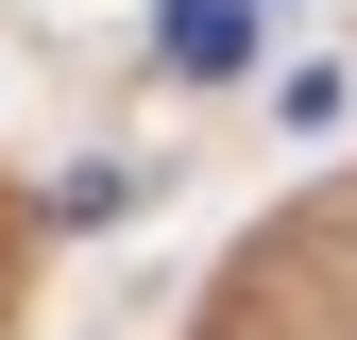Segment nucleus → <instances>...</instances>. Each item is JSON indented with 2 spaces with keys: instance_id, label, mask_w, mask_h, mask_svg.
Returning a JSON list of instances; mask_svg holds the SVG:
<instances>
[{
  "instance_id": "1",
  "label": "nucleus",
  "mask_w": 357,
  "mask_h": 340,
  "mask_svg": "<svg viewBox=\"0 0 357 340\" xmlns=\"http://www.w3.org/2000/svg\"><path fill=\"white\" fill-rule=\"evenodd\" d=\"M153 52L188 68V85H238V68H255V0H170V17H153Z\"/></svg>"
},
{
  "instance_id": "2",
  "label": "nucleus",
  "mask_w": 357,
  "mask_h": 340,
  "mask_svg": "<svg viewBox=\"0 0 357 340\" xmlns=\"http://www.w3.org/2000/svg\"><path fill=\"white\" fill-rule=\"evenodd\" d=\"M340 102H357V68H289V85H273V119H289V137H340Z\"/></svg>"
}]
</instances>
